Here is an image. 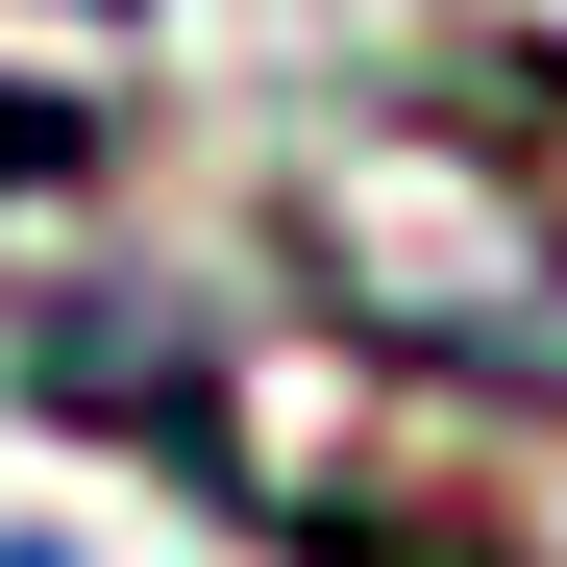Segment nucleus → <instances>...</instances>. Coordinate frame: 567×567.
<instances>
[{
  "label": "nucleus",
  "mask_w": 567,
  "mask_h": 567,
  "mask_svg": "<svg viewBox=\"0 0 567 567\" xmlns=\"http://www.w3.org/2000/svg\"><path fill=\"white\" fill-rule=\"evenodd\" d=\"M100 148V100H0V198H25V173H74Z\"/></svg>",
  "instance_id": "f257e3e1"
}]
</instances>
